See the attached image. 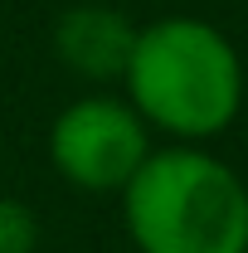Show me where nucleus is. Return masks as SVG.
I'll list each match as a JSON object with an SVG mask.
<instances>
[{"label": "nucleus", "mask_w": 248, "mask_h": 253, "mask_svg": "<svg viewBox=\"0 0 248 253\" xmlns=\"http://www.w3.org/2000/svg\"><path fill=\"white\" fill-rule=\"evenodd\" d=\"M151 146V126L122 93H88L49 122V166L83 195H122Z\"/></svg>", "instance_id": "3"}, {"label": "nucleus", "mask_w": 248, "mask_h": 253, "mask_svg": "<svg viewBox=\"0 0 248 253\" xmlns=\"http://www.w3.org/2000/svg\"><path fill=\"white\" fill-rule=\"evenodd\" d=\"M117 83L136 117L170 141H214L244 112V59L234 39L200 15L136 25Z\"/></svg>", "instance_id": "1"}, {"label": "nucleus", "mask_w": 248, "mask_h": 253, "mask_svg": "<svg viewBox=\"0 0 248 253\" xmlns=\"http://www.w3.org/2000/svg\"><path fill=\"white\" fill-rule=\"evenodd\" d=\"M39 249V219L25 200L0 195V253H34Z\"/></svg>", "instance_id": "5"}, {"label": "nucleus", "mask_w": 248, "mask_h": 253, "mask_svg": "<svg viewBox=\"0 0 248 253\" xmlns=\"http://www.w3.org/2000/svg\"><path fill=\"white\" fill-rule=\"evenodd\" d=\"M136 44V25L112 5H73L54 25V54L88 83H117Z\"/></svg>", "instance_id": "4"}, {"label": "nucleus", "mask_w": 248, "mask_h": 253, "mask_svg": "<svg viewBox=\"0 0 248 253\" xmlns=\"http://www.w3.org/2000/svg\"><path fill=\"white\" fill-rule=\"evenodd\" d=\"M117 200L141 253H248L244 175L195 141L151 146Z\"/></svg>", "instance_id": "2"}]
</instances>
